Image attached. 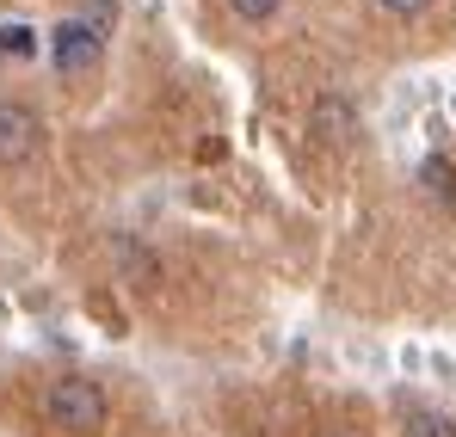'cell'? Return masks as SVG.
Here are the masks:
<instances>
[{"label":"cell","instance_id":"obj_1","mask_svg":"<svg viewBox=\"0 0 456 437\" xmlns=\"http://www.w3.org/2000/svg\"><path fill=\"white\" fill-rule=\"evenodd\" d=\"M44 413H50V425H62V432L93 437L105 425V388H99L93 376H62V382H50Z\"/></svg>","mask_w":456,"mask_h":437},{"label":"cell","instance_id":"obj_5","mask_svg":"<svg viewBox=\"0 0 456 437\" xmlns=\"http://www.w3.org/2000/svg\"><path fill=\"white\" fill-rule=\"evenodd\" d=\"M401 437H456V419L432 413V407H407V419H401Z\"/></svg>","mask_w":456,"mask_h":437},{"label":"cell","instance_id":"obj_4","mask_svg":"<svg viewBox=\"0 0 456 437\" xmlns=\"http://www.w3.org/2000/svg\"><path fill=\"white\" fill-rule=\"evenodd\" d=\"M308 130H314V142L346 148L352 136H358V105H352V99H339V93H321V99L308 105Z\"/></svg>","mask_w":456,"mask_h":437},{"label":"cell","instance_id":"obj_2","mask_svg":"<svg viewBox=\"0 0 456 437\" xmlns=\"http://www.w3.org/2000/svg\"><path fill=\"white\" fill-rule=\"evenodd\" d=\"M50 62L62 74H93L105 62V37H99L86 19H62V25L50 31Z\"/></svg>","mask_w":456,"mask_h":437},{"label":"cell","instance_id":"obj_6","mask_svg":"<svg viewBox=\"0 0 456 437\" xmlns=\"http://www.w3.org/2000/svg\"><path fill=\"white\" fill-rule=\"evenodd\" d=\"M419 185H426L438 204H456V166L444 160V154H432V160L419 166Z\"/></svg>","mask_w":456,"mask_h":437},{"label":"cell","instance_id":"obj_9","mask_svg":"<svg viewBox=\"0 0 456 437\" xmlns=\"http://www.w3.org/2000/svg\"><path fill=\"white\" fill-rule=\"evenodd\" d=\"M377 6H382V12H395V19H419L432 0H377Z\"/></svg>","mask_w":456,"mask_h":437},{"label":"cell","instance_id":"obj_3","mask_svg":"<svg viewBox=\"0 0 456 437\" xmlns=\"http://www.w3.org/2000/svg\"><path fill=\"white\" fill-rule=\"evenodd\" d=\"M37 148H44V124H37V111L19 105V99H0V166H25Z\"/></svg>","mask_w":456,"mask_h":437},{"label":"cell","instance_id":"obj_8","mask_svg":"<svg viewBox=\"0 0 456 437\" xmlns=\"http://www.w3.org/2000/svg\"><path fill=\"white\" fill-rule=\"evenodd\" d=\"M0 50H12V56H31V31H25V25H0Z\"/></svg>","mask_w":456,"mask_h":437},{"label":"cell","instance_id":"obj_7","mask_svg":"<svg viewBox=\"0 0 456 437\" xmlns=\"http://www.w3.org/2000/svg\"><path fill=\"white\" fill-rule=\"evenodd\" d=\"M228 6H234V19L265 25V19H278V6H284V0H228Z\"/></svg>","mask_w":456,"mask_h":437}]
</instances>
